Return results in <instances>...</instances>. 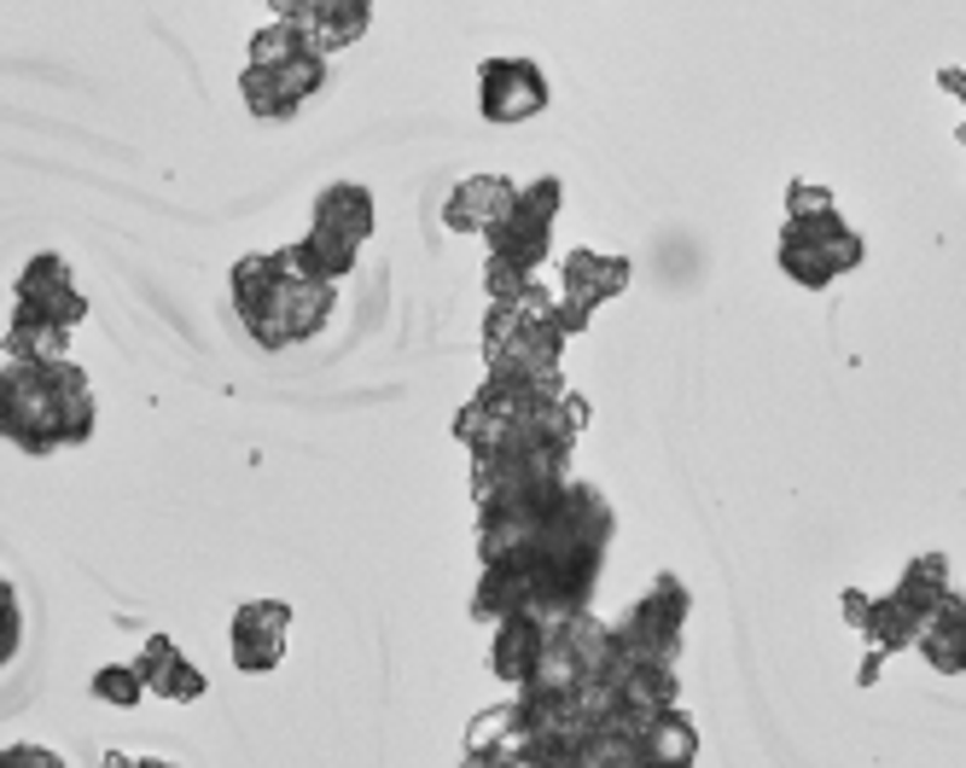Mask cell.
<instances>
[{
    "label": "cell",
    "mask_w": 966,
    "mask_h": 768,
    "mask_svg": "<svg viewBox=\"0 0 966 768\" xmlns=\"http://www.w3.org/2000/svg\"><path fill=\"white\" fill-rule=\"evenodd\" d=\"M559 285H565L559 327H565V338H576V332H588V320H595L600 303L623 297L629 263H623V256H600V251H571L565 263H559Z\"/></svg>",
    "instance_id": "12"
},
{
    "label": "cell",
    "mask_w": 966,
    "mask_h": 768,
    "mask_svg": "<svg viewBox=\"0 0 966 768\" xmlns=\"http://www.w3.org/2000/svg\"><path fill=\"white\" fill-rule=\"evenodd\" d=\"M0 768H59V751H36V745H12V751H0Z\"/></svg>",
    "instance_id": "29"
},
{
    "label": "cell",
    "mask_w": 966,
    "mask_h": 768,
    "mask_svg": "<svg viewBox=\"0 0 966 768\" xmlns=\"http://www.w3.org/2000/svg\"><path fill=\"white\" fill-rule=\"evenodd\" d=\"M233 309H240L245 332L262 350H292L327 332V320L338 309V285L320 280L303 263L297 245L285 251H257L233 263Z\"/></svg>",
    "instance_id": "3"
},
{
    "label": "cell",
    "mask_w": 966,
    "mask_h": 768,
    "mask_svg": "<svg viewBox=\"0 0 966 768\" xmlns=\"http://www.w3.org/2000/svg\"><path fill=\"white\" fill-rule=\"evenodd\" d=\"M64 344H71V332L36 315H12L7 327V362H53V355H64Z\"/></svg>",
    "instance_id": "25"
},
{
    "label": "cell",
    "mask_w": 966,
    "mask_h": 768,
    "mask_svg": "<svg viewBox=\"0 0 966 768\" xmlns=\"http://www.w3.org/2000/svg\"><path fill=\"white\" fill-rule=\"evenodd\" d=\"M262 7L274 12V19H292V24L303 19V0H262Z\"/></svg>",
    "instance_id": "31"
},
{
    "label": "cell",
    "mask_w": 966,
    "mask_h": 768,
    "mask_svg": "<svg viewBox=\"0 0 966 768\" xmlns=\"http://www.w3.org/2000/svg\"><path fill=\"white\" fill-rule=\"evenodd\" d=\"M926 611L931 606L920 600V594H908L903 583H896L891 594H879V600H868V594H856V588L844 594V618H851V629L873 646V653H903V646H914Z\"/></svg>",
    "instance_id": "15"
},
{
    "label": "cell",
    "mask_w": 966,
    "mask_h": 768,
    "mask_svg": "<svg viewBox=\"0 0 966 768\" xmlns=\"http://www.w3.org/2000/svg\"><path fill=\"white\" fill-rule=\"evenodd\" d=\"M506 611H530V583H524L518 565H484L478 588H472V618L501 623Z\"/></svg>",
    "instance_id": "23"
},
{
    "label": "cell",
    "mask_w": 966,
    "mask_h": 768,
    "mask_svg": "<svg viewBox=\"0 0 966 768\" xmlns=\"http://www.w3.org/2000/svg\"><path fill=\"white\" fill-rule=\"evenodd\" d=\"M612 670H617V646H612V623H600L595 611H565V618L548 623L541 635V658L524 687L536 693H559V698H576L588 716L612 710Z\"/></svg>",
    "instance_id": "5"
},
{
    "label": "cell",
    "mask_w": 966,
    "mask_h": 768,
    "mask_svg": "<svg viewBox=\"0 0 966 768\" xmlns=\"http://www.w3.org/2000/svg\"><path fill=\"white\" fill-rule=\"evenodd\" d=\"M518 181L513 175H466L443 204V228L449 233H489L501 221V210L513 204Z\"/></svg>",
    "instance_id": "17"
},
{
    "label": "cell",
    "mask_w": 966,
    "mask_h": 768,
    "mask_svg": "<svg viewBox=\"0 0 966 768\" xmlns=\"http://www.w3.org/2000/svg\"><path fill=\"white\" fill-rule=\"evenodd\" d=\"M687 583L682 576H658L640 600L612 623L617 658H647V663H675L682 653V629H687Z\"/></svg>",
    "instance_id": "9"
},
{
    "label": "cell",
    "mask_w": 966,
    "mask_h": 768,
    "mask_svg": "<svg viewBox=\"0 0 966 768\" xmlns=\"http://www.w3.org/2000/svg\"><path fill=\"white\" fill-rule=\"evenodd\" d=\"M612 536H617L612 501H606L595 484L571 477V484L541 507V519L530 524V536H524V548L513 559V565L524 571V583H530V611L536 618L553 623V618L583 611L588 600H595Z\"/></svg>",
    "instance_id": "1"
},
{
    "label": "cell",
    "mask_w": 966,
    "mask_h": 768,
    "mask_svg": "<svg viewBox=\"0 0 966 768\" xmlns=\"http://www.w3.org/2000/svg\"><path fill=\"white\" fill-rule=\"evenodd\" d=\"M914 646H920V658H926L938 675H966V594L949 588L943 600L926 611V623H920V635H914Z\"/></svg>",
    "instance_id": "18"
},
{
    "label": "cell",
    "mask_w": 966,
    "mask_h": 768,
    "mask_svg": "<svg viewBox=\"0 0 966 768\" xmlns=\"http://www.w3.org/2000/svg\"><path fill=\"white\" fill-rule=\"evenodd\" d=\"M240 94H245V111L262 117V123H292V117L303 111V99L285 88L274 71H262V64H245L240 71Z\"/></svg>",
    "instance_id": "24"
},
{
    "label": "cell",
    "mask_w": 966,
    "mask_h": 768,
    "mask_svg": "<svg viewBox=\"0 0 966 768\" xmlns=\"http://www.w3.org/2000/svg\"><path fill=\"white\" fill-rule=\"evenodd\" d=\"M786 204H792V216H798V210H827V204H833V193H827V186H804V181H792Z\"/></svg>",
    "instance_id": "30"
},
{
    "label": "cell",
    "mask_w": 966,
    "mask_h": 768,
    "mask_svg": "<svg viewBox=\"0 0 966 768\" xmlns=\"http://www.w3.org/2000/svg\"><path fill=\"white\" fill-rule=\"evenodd\" d=\"M94 698H106V705H117V710H134L146 698V681H140L134 663H106V670L94 675Z\"/></svg>",
    "instance_id": "26"
},
{
    "label": "cell",
    "mask_w": 966,
    "mask_h": 768,
    "mask_svg": "<svg viewBox=\"0 0 966 768\" xmlns=\"http://www.w3.org/2000/svg\"><path fill=\"white\" fill-rule=\"evenodd\" d=\"M559 204H565L559 175H536L530 186H518L513 204L501 210V221L484 233L489 256H506V263H518V268H541V263H548V251H553Z\"/></svg>",
    "instance_id": "10"
},
{
    "label": "cell",
    "mask_w": 966,
    "mask_h": 768,
    "mask_svg": "<svg viewBox=\"0 0 966 768\" xmlns=\"http://www.w3.org/2000/svg\"><path fill=\"white\" fill-rule=\"evenodd\" d=\"M524 280H530V268L506 263V256H489V263H484V292H489V297H513Z\"/></svg>",
    "instance_id": "28"
},
{
    "label": "cell",
    "mask_w": 966,
    "mask_h": 768,
    "mask_svg": "<svg viewBox=\"0 0 966 768\" xmlns=\"http://www.w3.org/2000/svg\"><path fill=\"white\" fill-rule=\"evenodd\" d=\"M565 397V385H536V379H506V373H489L478 385L461 414H454V437H461L466 454H489L501 442H513L524 431H536L541 414Z\"/></svg>",
    "instance_id": "6"
},
{
    "label": "cell",
    "mask_w": 966,
    "mask_h": 768,
    "mask_svg": "<svg viewBox=\"0 0 966 768\" xmlns=\"http://www.w3.org/2000/svg\"><path fill=\"white\" fill-rule=\"evenodd\" d=\"M19 646H24V606H19L12 576H0V670L19 658Z\"/></svg>",
    "instance_id": "27"
},
{
    "label": "cell",
    "mask_w": 966,
    "mask_h": 768,
    "mask_svg": "<svg viewBox=\"0 0 966 768\" xmlns=\"http://www.w3.org/2000/svg\"><path fill=\"white\" fill-rule=\"evenodd\" d=\"M541 635H548V618H536V611H506L496 623V641H489V670L501 681H513L524 687L541 658Z\"/></svg>",
    "instance_id": "19"
},
{
    "label": "cell",
    "mask_w": 966,
    "mask_h": 768,
    "mask_svg": "<svg viewBox=\"0 0 966 768\" xmlns=\"http://www.w3.org/2000/svg\"><path fill=\"white\" fill-rule=\"evenodd\" d=\"M565 355V327H559V303L536 285V275L513 297H489L484 315V362L506 379H536V385H565L559 373Z\"/></svg>",
    "instance_id": "4"
},
{
    "label": "cell",
    "mask_w": 966,
    "mask_h": 768,
    "mask_svg": "<svg viewBox=\"0 0 966 768\" xmlns=\"http://www.w3.org/2000/svg\"><path fill=\"white\" fill-rule=\"evenodd\" d=\"M478 111L496 129L541 117L548 111V76H541V64L536 59H484L478 64Z\"/></svg>",
    "instance_id": "11"
},
{
    "label": "cell",
    "mask_w": 966,
    "mask_h": 768,
    "mask_svg": "<svg viewBox=\"0 0 966 768\" xmlns=\"http://www.w3.org/2000/svg\"><path fill=\"white\" fill-rule=\"evenodd\" d=\"M99 402L71 355L53 362H7L0 367V437L29 460L82 449L94 437Z\"/></svg>",
    "instance_id": "2"
},
{
    "label": "cell",
    "mask_w": 966,
    "mask_h": 768,
    "mask_svg": "<svg viewBox=\"0 0 966 768\" xmlns=\"http://www.w3.org/2000/svg\"><path fill=\"white\" fill-rule=\"evenodd\" d=\"M303 29L315 36L320 53H344L367 36L372 24V0H303Z\"/></svg>",
    "instance_id": "21"
},
{
    "label": "cell",
    "mask_w": 966,
    "mask_h": 768,
    "mask_svg": "<svg viewBox=\"0 0 966 768\" xmlns=\"http://www.w3.org/2000/svg\"><path fill=\"white\" fill-rule=\"evenodd\" d=\"M861 233L844 221L833 204L827 210H798L781 228V268L792 285H804V292H821V285H833L839 275H851L861 268Z\"/></svg>",
    "instance_id": "8"
},
{
    "label": "cell",
    "mask_w": 966,
    "mask_h": 768,
    "mask_svg": "<svg viewBox=\"0 0 966 768\" xmlns=\"http://www.w3.org/2000/svg\"><path fill=\"white\" fill-rule=\"evenodd\" d=\"M372 221H379V210H372V193H367V186H355V181L327 186V193L315 198L309 233L297 239L303 263H309L320 280L344 285L350 268H355V256H362V245L372 239Z\"/></svg>",
    "instance_id": "7"
},
{
    "label": "cell",
    "mask_w": 966,
    "mask_h": 768,
    "mask_svg": "<svg viewBox=\"0 0 966 768\" xmlns=\"http://www.w3.org/2000/svg\"><path fill=\"white\" fill-rule=\"evenodd\" d=\"M466 757H472V763H524V716H518V698H513V705L484 710L478 722L466 728Z\"/></svg>",
    "instance_id": "22"
},
{
    "label": "cell",
    "mask_w": 966,
    "mask_h": 768,
    "mask_svg": "<svg viewBox=\"0 0 966 768\" xmlns=\"http://www.w3.org/2000/svg\"><path fill=\"white\" fill-rule=\"evenodd\" d=\"M693 757H699V728H693L675 705L652 710L647 722H640V733H635V768H658V763L682 768Z\"/></svg>",
    "instance_id": "20"
},
{
    "label": "cell",
    "mask_w": 966,
    "mask_h": 768,
    "mask_svg": "<svg viewBox=\"0 0 966 768\" xmlns=\"http://www.w3.org/2000/svg\"><path fill=\"white\" fill-rule=\"evenodd\" d=\"M12 315H36V320H53V327L76 332L82 315H88V297L76 292L71 280V263L59 251H41L24 263L19 275V292H12Z\"/></svg>",
    "instance_id": "13"
},
{
    "label": "cell",
    "mask_w": 966,
    "mask_h": 768,
    "mask_svg": "<svg viewBox=\"0 0 966 768\" xmlns=\"http://www.w3.org/2000/svg\"><path fill=\"white\" fill-rule=\"evenodd\" d=\"M285 646H292V606L285 600H245L233 611V629H228L233 670H245V675L280 670Z\"/></svg>",
    "instance_id": "14"
},
{
    "label": "cell",
    "mask_w": 966,
    "mask_h": 768,
    "mask_svg": "<svg viewBox=\"0 0 966 768\" xmlns=\"http://www.w3.org/2000/svg\"><path fill=\"white\" fill-rule=\"evenodd\" d=\"M134 670H140V681H146V693H158V698H169V705H193V698H205V670L198 663H186V653L169 635H151L146 646H140V658H134Z\"/></svg>",
    "instance_id": "16"
}]
</instances>
